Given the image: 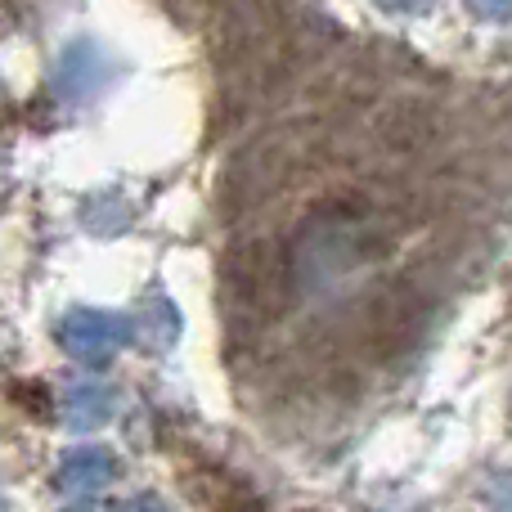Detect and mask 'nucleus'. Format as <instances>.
<instances>
[{
  "instance_id": "obj_1",
  "label": "nucleus",
  "mask_w": 512,
  "mask_h": 512,
  "mask_svg": "<svg viewBox=\"0 0 512 512\" xmlns=\"http://www.w3.org/2000/svg\"><path fill=\"white\" fill-rule=\"evenodd\" d=\"M212 512H261V504H256V495H248L243 486H234L230 481V486L212 499Z\"/></svg>"
}]
</instances>
